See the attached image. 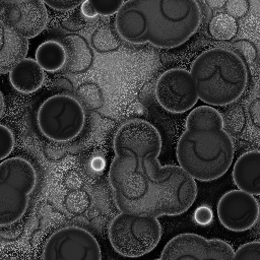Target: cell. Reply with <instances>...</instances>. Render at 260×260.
<instances>
[{"label":"cell","mask_w":260,"mask_h":260,"mask_svg":"<svg viewBox=\"0 0 260 260\" xmlns=\"http://www.w3.org/2000/svg\"><path fill=\"white\" fill-rule=\"evenodd\" d=\"M67 59L64 44L57 40H48L41 43L35 53V60L47 72H57L65 69Z\"/></svg>","instance_id":"obj_17"},{"label":"cell","mask_w":260,"mask_h":260,"mask_svg":"<svg viewBox=\"0 0 260 260\" xmlns=\"http://www.w3.org/2000/svg\"><path fill=\"white\" fill-rule=\"evenodd\" d=\"M155 260H162L161 258H158V259H155Z\"/></svg>","instance_id":"obj_28"},{"label":"cell","mask_w":260,"mask_h":260,"mask_svg":"<svg viewBox=\"0 0 260 260\" xmlns=\"http://www.w3.org/2000/svg\"><path fill=\"white\" fill-rule=\"evenodd\" d=\"M1 21L25 39L39 36L48 23V11L40 0H3L0 2Z\"/></svg>","instance_id":"obj_11"},{"label":"cell","mask_w":260,"mask_h":260,"mask_svg":"<svg viewBox=\"0 0 260 260\" xmlns=\"http://www.w3.org/2000/svg\"><path fill=\"white\" fill-rule=\"evenodd\" d=\"M220 223L233 232L251 229L259 217V204L255 197L240 189L225 192L216 206Z\"/></svg>","instance_id":"obj_12"},{"label":"cell","mask_w":260,"mask_h":260,"mask_svg":"<svg viewBox=\"0 0 260 260\" xmlns=\"http://www.w3.org/2000/svg\"><path fill=\"white\" fill-rule=\"evenodd\" d=\"M85 111L81 102L66 93L46 99L37 111V125L41 134L57 143L77 138L85 126Z\"/></svg>","instance_id":"obj_6"},{"label":"cell","mask_w":260,"mask_h":260,"mask_svg":"<svg viewBox=\"0 0 260 260\" xmlns=\"http://www.w3.org/2000/svg\"><path fill=\"white\" fill-rule=\"evenodd\" d=\"M238 30L236 18L228 13H219L211 19L209 32L212 38L218 41H229L233 39Z\"/></svg>","instance_id":"obj_19"},{"label":"cell","mask_w":260,"mask_h":260,"mask_svg":"<svg viewBox=\"0 0 260 260\" xmlns=\"http://www.w3.org/2000/svg\"><path fill=\"white\" fill-rule=\"evenodd\" d=\"M124 4L122 0H85L80 6L81 14L86 18H94L98 15H117Z\"/></svg>","instance_id":"obj_18"},{"label":"cell","mask_w":260,"mask_h":260,"mask_svg":"<svg viewBox=\"0 0 260 260\" xmlns=\"http://www.w3.org/2000/svg\"><path fill=\"white\" fill-rule=\"evenodd\" d=\"M45 80V73L32 58H25L9 72L12 87L22 93H32L40 89Z\"/></svg>","instance_id":"obj_15"},{"label":"cell","mask_w":260,"mask_h":260,"mask_svg":"<svg viewBox=\"0 0 260 260\" xmlns=\"http://www.w3.org/2000/svg\"><path fill=\"white\" fill-rule=\"evenodd\" d=\"M232 246L219 239L185 233L171 239L162 249V260H233Z\"/></svg>","instance_id":"obj_9"},{"label":"cell","mask_w":260,"mask_h":260,"mask_svg":"<svg viewBox=\"0 0 260 260\" xmlns=\"http://www.w3.org/2000/svg\"><path fill=\"white\" fill-rule=\"evenodd\" d=\"M115 156L109 181L120 212L159 217L187 211L197 196V185L179 166L158 161L161 137L148 121L123 123L113 139Z\"/></svg>","instance_id":"obj_1"},{"label":"cell","mask_w":260,"mask_h":260,"mask_svg":"<svg viewBox=\"0 0 260 260\" xmlns=\"http://www.w3.org/2000/svg\"><path fill=\"white\" fill-rule=\"evenodd\" d=\"M0 72L6 74L26 58L28 41L2 21H0Z\"/></svg>","instance_id":"obj_13"},{"label":"cell","mask_w":260,"mask_h":260,"mask_svg":"<svg viewBox=\"0 0 260 260\" xmlns=\"http://www.w3.org/2000/svg\"><path fill=\"white\" fill-rule=\"evenodd\" d=\"M154 93L158 105L173 114L191 110L199 100L190 71L183 68L165 71L156 81Z\"/></svg>","instance_id":"obj_10"},{"label":"cell","mask_w":260,"mask_h":260,"mask_svg":"<svg viewBox=\"0 0 260 260\" xmlns=\"http://www.w3.org/2000/svg\"><path fill=\"white\" fill-rule=\"evenodd\" d=\"M15 145V138L14 134L11 129L1 124L0 126V158L4 160L8 158V155L12 152Z\"/></svg>","instance_id":"obj_21"},{"label":"cell","mask_w":260,"mask_h":260,"mask_svg":"<svg viewBox=\"0 0 260 260\" xmlns=\"http://www.w3.org/2000/svg\"><path fill=\"white\" fill-rule=\"evenodd\" d=\"M120 38L116 30L105 25L98 28L91 37V45L98 52H111L120 46Z\"/></svg>","instance_id":"obj_20"},{"label":"cell","mask_w":260,"mask_h":260,"mask_svg":"<svg viewBox=\"0 0 260 260\" xmlns=\"http://www.w3.org/2000/svg\"><path fill=\"white\" fill-rule=\"evenodd\" d=\"M61 42L66 48L68 57L64 70L70 73L86 71L93 59V54L87 41L78 35H68Z\"/></svg>","instance_id":"obj_16"},{"label":"cell","mask_w":260,"mask_h":260,"mask_svg":"<svg viewBox=\"0 0 260 260\" xmlns=\"http://www.w3.org/2000/svg\"><path fill=\"white\" fill-rule=\"evenodd\" d=\"M234 154V142L224 130L221 114L210 106L193 109L177 142L179 167L194 180L213 181L226 173Z\"/></svg>","instance_id":"obj_3"},{"label":"cell","mask_w":260,"mask_h":260,"mask_svg":"<svg viewBox=\"0 0 260 260\" xmlns=\"http://www.w3.org/2000/svg\"><path fill=\"white\" fill-rule=\"evenodd\" d=\"M43 260H102V251L91 233L70 225L51 234L43 248Z\"/></svg>","instance_id":"obj_8"},{"label":"cell","mask_w":260,"mask_h":260,"mask_svg":"<svg viewBox=\"0 0 260 260\" xmlns=\"http://www.w3.org/2000/svg\"><path fill=\"white\" fill-rule=\"evenodd\" d=\"M225 7L228 10V14L235 17L243 16L248 10V2L244 0H232L226 1Z\"/></svg>","instance_id":"obj_24"},{"label":"cell","mask_w":260,"mask_h":260,"mask_svg":"<svg viewBox=\"0 0 260 260\" xmlns=\"http://www.w3.org/2000/svg\"><path fill=\"white\" fill-rule=\"evenodd\" d=\"M213 212L210 207L201 205L196 208L194 212V220L200 225H207L212 221Z\"/></svg>","instance_id":"obj_25"},{"label":"cell","mask_w":260,"mask_h":260,"mask_svg":"<svg viewBox=\"0 0 260 260\" xmlns=\"http://www.w3.org/2000/svg\"><path fill=\"white\" fill-rule=\"evenodd\" d=\"M38 184V174L30 161L20 156L0 164V223L10 226L27 211L30 194Z\"/></svg>","instance_id":"obj_5"},{"label":"cell","mask_w":260,"mask_h":260,"mask_svg":"<svg viewBox=\"0 0 260 260\" xmlns=\"http://www.w3.org/2000/svg\"><path fill=\"white\" fill-rule=\"evenodd\" d=\"M83 1H74V0H45L44 3L46 6L57 10V11H70L78 6H81Z\"/></svg>","instance_id":"obj_23"},{"label":"cell","mask_w":260,"mask_h":260,"mask_svg":"<svg viewBox=\"0 0 260 260\" xmlns=\"http://www.w3.org/2000/svg\"><path fill=\"white\" fill-rule=\"evenodd\" d=\"M161 237V226L156 217L132 212H120L111 220L109 240L114 250L122 256L135 258L151 252Z\"/></svg>","instance_id":"obj_7"},{"label":"cell","mask_w":260,"mask_h":260,"mask_svg":"<svg viewBox=\"0 0 260 260\" xmlns=\"http://www.w3.org/2000/svg\"><path fill=\"white\" fill-rule=\"evenodd\" d=\"M202 16L196 0H128L115 17V30L129 44L174 49L198 30Z\"/></svg>","instance_id":"obj_2"},{"label":"cell","mask_w":260,"mask_h":260,"mask_svg":"<svg viewBox=\"0 0 260 260\" xmlns=\"http://www.w3.org/2000/svg\"><path fill=\"white\" fill-rule=\"evenodd\" d=\"M232 177L236 186L251 195H260V150H250L238 157Z\"/></svg>","instance_id":"obj_14"},{"label":"cell","mask_w":260,"mask_h":260,"mask_svg":"<svg viewBox=\"0 0 260 260\" xmlns=\"http://www.w3.org/2000/svg\"><path fill=\"white\" fill-rule=\"evenodd\" d=\"M233 260H260V242H250L239 247Z\"/></svg>","instance_id":"obj_22"},{"label":"cell","mask_w":260,"mask_h":260,"mask_svg":"<svg viewBox=\"0 0 260 260\" xmlns=\"http://www.w3.org/2000/svg\"><path fill=\"white\" fill-rule=\"evenodd\" d=\"M206 3H207L208 5H210L211 7L218 8V7H221L222 5H225L226 1H207Z\"/></svg>","instance_id":"obj_26"},{"label":"cell","mask_w":260,"mask_h":260,"mask_svg":"<svg viewBox=\"0 0 260 260\" xmlns=\"http://www.w3.org/2000/svg\"><path fill=\"white\" fill-rule=\"evenodd\" d=\"M190 73L198 98L212 107L235 103L248 84V70L244 59L226 48H210L192 62Z\"/></svg>","instance_id":"obj_4"},{"label":"cell","mask_w":260,"mask_h":260,"mask_svg":"<svg viewBox=\"0 0 260 260\" xmlns=\"http://www.w3.org/2000/svg\"><path fill=\"white\" fill-rule=\"evenodd\" d=\"M0 102H1V106H0V113H1V116H3V115H4L5 103H4V95H3V93H2V92L0 93Z\"/></svg>","instance_id":"obj_27"}]
</instances>
